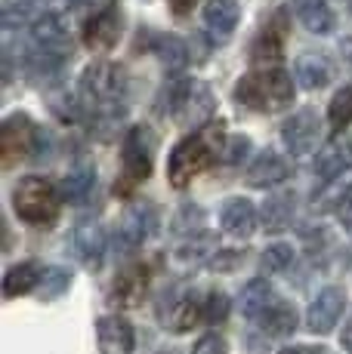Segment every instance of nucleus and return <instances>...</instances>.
Segmentation results:
<instances>
[{
  "label": "nucleus",
  "instance_id": "1",
  "mask_svg": "<svg viewBox=\"0 0 352 354\" xmlns=\"http://www.w3.org/2000/svg\"><path fill=\"white\" fill-rule=\"evenodd\" d=\"M222 145H226L222 127H211L195 136H186L170 151V160H167V179H170V185L188 188L195 176L211 169L222 158Z\"/></svg>",
  "mask_w": 352,
  "mask_h": 354
},
{
  "label": "nucleus",
  "instance_id": "2",
  "mask_svg": "<svg viewBox=\"0 0 352 354\" xmlns=\"http://www.w3.org/2000/svg\"><path fill=\"white\" fill-rule=\"evenodd\" d=\"M235 102L260 114L284 111L294 102V77L279 65L250 71L235 84Z\"/></svg>",
  "mask_w": 352,
  "mask_h": 354
},
{
  "label": "nucleus",
  "instance_id": "3",
  "mask_svg": "<svg viewBox=\"0 0 352 354\" xmlns=\"http://www.w3.org/2000/svg\"><path fill=\"white\" fill-rule=\"evenodd\" d=\"M62 192L44 176H25L12 188V209L31 228H50L59 219Z\"/></svg>",
  "mask_w": 352,
  "mask_h": 354
},
{
  "label": "nucleus",
  "instance_id": "4",
  "mask_svg": "<svg viewBox=\"0 0 352 354\" xmlns=\"http://www.w3.org/2000/svg\"><path fill=\"white\" fill-rule=\"evenodd\" d=\"M155 167V136L148 127H133L124 136L121 148V192H130L133 185L146 182Z\"/></svg>",
  "mask_w": 352,
  "mask_h": 354
},
{
  "label": "nucleus",
  "instance_id": "5",
  "mask_svg": "<svg viewBox=\"0 0 352 354\" xmlns=\"http://www.w3.org/2000/svg\"><path fill=\"white\" fill-rule=\"evenodd\" d=\"M40 129L28 114H10L0 124V160L3 167H16L25 158H37Z\"/></svg>",
  "mask_w": 352,
  "mask_h": 354
},
{
  "label": "nucleus",
  "instance_id": "6",
  "mask_svg": "<svg viewBox=\"0 0 352 354\" xmlns=\"http://www.w3.org/2000/svg\"><path fill=\"white\" fill-rule=\"evenodd\" d=\"M80 90L93 99V105H121L127 90V74L118 62H90L80 74Z\"/></svg>",
  "mask_w": 352,
  "mask_h": 354
},
{
  "label": "nucleus",
  "instance_id": "7",
  "mask_svg": "<svg viewBox=\"0 0 352 354\" xmlns=\"http://www.w3.org/2000/svg\"><path fill=\"white\" fill-rule=\"evenodd\" d=\"M121 28H124V22H121V6H118V0H108L103 10H96L84 22V44L90 46L93 53H108L118 46Z\"/></svg>",
  "mask_w": 352,
  "mask_h": 354
},
{
  "label": "nucleus",
  "instance_id": "8",
  "mask_svg": "<svg viewBox=\"0 0 352 354\" xmlns=\"http://www.w3.org/2000/svg\"><path fill=\"white\" fill-rule=\"evenodd\" d=\"M281 139H284V148L297 158H306L318 148L322 142V120L313 108H303V111L290 114L281 127Z\"/></svg>",
  "mask_w": 352,
  "mask_h": 354
},
{
  "label": "nucleus",
  "instance_id": "9",
  "mask_svg": "<svg viewBox=\"0 0 352 354\" xmlns=\"http://www.w3.org/2000/svg\"><path fill=\"white\" fill-rule=\"evenodd\" d=\"M288 10H275L272 16L263 22V28L256 31L254 37V46H250V56H254V62H281V53H284V40H288Z\"/></svg>",
  "mask_w": 352,
  "mask_h": 354
},
{
  "label": "nucleus",
  "instance_id": "10",
  "mask_svg": "<svg viewBox=\"0 0 352 354\" xmlns=\"http://www.w3.org/2000/svg\"><path fill=\"white\" fill-rule=\"evenodd\" d=\"M343 308H346V292L340 287H324L306 308V330L315 333V336L331 333L343 317Z\"/></svg>",
  "mask_w": 352,
  "mask_h": 354
},
{
  "label": "nucleus",
  "instance_id": "11",
  "mask_svg": "<svg viewBox=\"0 0 352 354\" xmlns=\"http://www.w3.org/2000/svg\"><path fill=\"white\" fill-rule=\"evenodd\" d=\"M148 281H152V268L146 262L137 265H127L124 271H118L112 283V302L121 305V308H137V305L146 302V292H148Z\"/></svg>",
  "mask_w": 352,
  "mask_h": 354
},
{
  "label": "nucleus",
  "instance_id": "12",
  "mask_svg": "<svg viewBox=\"0 0 352 354\" xmlns=\"http://www.w3.org/2000/svg\"><path fill=\"white\" fill-rule=\"evenodd\" d=\"M155 231H158V207H155V203H137V207H130L127 216L121 219L118 241L124 250H137Z\"/></svg>",
  "mask_w": 352,
  "mask_h": 354
},
{
  "label": "nucleus",
  "instance_id": "13",
  "mask_svg": "<svg viewBox=\"0 0 352 354\" xmlns=\"http://www.w3.org/2000/svg\"><path fill=\"white\" fill-rule=\"evenodd\" d=\"M96 345H99V354H133L137 333H133L127 317L105 315L96 321Z\"/></svg>",
  "mask_w": 352,
  "mask_h": 354
},
{
  "label": "nucleus",
  "instance_id": "14",
  "mask_svg": "<svg viewBox=\"0 0 352 354\" xmlns=\"http://www.w3.org/2000/svg\"><path fill=\"white\" fill-rule=\"evenodd\" d=\"M69 253L87 268H99L105 253V231L96 222H80L69 237Z\"/></svg>",
  "mask_w": 352,
  "mask_h": 354
},
{
  "label": "nucleus",
  "instance_id": "15",
  "mask_svg": "<svg viewBox=\"0 0 352 354\" xmlns=\"http://www.w3.org/2000/svg\"><path fill=\"white\" fill-rule=\"evenodd\" d=\"M31 37H35L37 46H46V50H62L71 40V25L69 16L59 10H46L31 22Z\"/></svg>",
  "mask_w": 352,
  "mask_h": 354
},
{
  "label": "nucleus",
  "instance_id": "16",
  "mask_svg": "<svg viewBox=\"0 0 352 354\" xmlns=\"http://www.w3.org/2000/svg\"><path fill=\"white\" fill-rule=\"evenodd\" d=\"M238 22H241L238 0H207L204 3V28L216 44L229 40V34L238 28Z\"/></svg>",
  "mask_w": 352,
  "mask_h": 354
},
{
  "label": "nucleus",
  "instance_id": "17",
  "mask_svg": "<svg viewBox=\"0 0 352 354\" xmlns=\"http://www.w3.org/2000/svg\"><path fill=\"white\" fill-rule=\"evenodd\" d=\"M256 222H260V216L247 197H232L220 209V228L232 237H250L256 231Z\"/></svg>",
  "mask_w": 352,
  "mask_h": 354
},
{
  "label": "nucleus",
  "instance_id": "18",
  "mask_svg": "<svg viewBox=\"0 0 352 354\" xmlns=\"http://www.w3.org/2000/svg\"><path fill=\"white\" fill-rule=\"evenodd\" d=\"M288 176H290V163L284 160L279 151H263L260 158L247 167V185L272 188V185H281Z\"/></svg>",
  "mask_w": 352,
  "mask_h": 354
},
{
  "label": "nucleus",
  "instance_id": "19",
  "mask_svg": "<svg viewBox=\"0 0 352 354\" xmlns=\"http://www.w3.org/2000/svg\"><path fill=\"white\" fill-rule=\"evenodd\" d=\"M334 71H331V62L322 56V53H303L294 62V84L300 90H322V86L331 84Z\"/></svg>",
  "mask_w": 352,
  "mask_h": 354
},
{
  "label": "nucleus",
  "instance_id": "20",
  "mask_svg": "<svg viewBox=\"0 0 352 354\" xmlns=\"http://www.w3.org/2000/svg\"><path fill=\"white\" fill-rule=\"evenodd\" d=\"M349 167H352V142H346V139H331L328 145H322V151L315 154V176L322 182L346 173Z\"/></svg>",
  "mask_w": 352,
  "mask_h": 354
},
{
  "label": "nucleus",
  "instance_id": "21",
  "mask_svg": "<svg viewBox=\"0 0 352 354\" xmlns=\"http://www.w3.org/2000/svg\"><path fill=\"white\" fill-rule=\"evenodd\" d=\"M201 308H204V299H198L195 292H179V296L170 302V308L164 311V324L176 333H186L198 321H204Z\"/></svg>",
  "mask_w": 352,
  "mask_h": 354
},
{
  "label": "nucleus",
  "instance_id": "22",
  "mask_svg": "<svg viewBox=\"0 0 352 354\" xmlns=\"http://www.w3.org/2000/svg\"><path fill=\"white\" fill-rule=\"evenodd\" d=\"M297 6V16L300 22L306 25L313 34H331L337 25V16L334 10L328 6V0H294Z\"/></svg>",
  "mask_w": 352,
  "mask_h": 354
},
{
  "label": "nucleus",
  "instance_id": "23",
  "mask_svg": "<svg viewBox=\"0 0 352 354\" xmlns=\"http://www.w3.org/2000/svg\"><path fill=\"white\" fill-rule=\"evenodd\" d=\"M40 274H44V271H40L35 262H19V265H12V268H6V274H3V296L6 299H16V296H25V292L37 290Z\"/></svg>",
  "mask_w": 352,
  "mask_h": 354
},
{
  "label": "nucleus",
  "instance_id": "24",
  "mask_svg": "<svg viewBox=\"0 0 352 354\" xmlns=\"http://www.w3.org/2000/svg\"><path fill=\"white\" fill-rule=\"evenodd\" d=\"M256 324H260V330L266 333V336H290L297 326V311L290 308L288 302L275 299V302L256 317Z\"/></svg>",
  "mask_w": 352,
  "mask_h": 354
},
{
  "label": "nucleus",
  "instance_id": "25",
  "mask_svg": "<svg viewBox=\"0 0 352 354\" xmlns=\"http://www.w3.org/2000/svg\"><path fill=\"white\" fill-rule=\"evenodd\" d=\"M152 50L167 71H182V68L188 65V46H186V40L176 37V34H158Z\"/></svg>",
  "mask_w": 352,
  "mask_h": 354
},
{
  "label": "nucleus",
  "instance_id": "26",
  "mask_svg": "<svg viewBox=\"0 0 352 354\" xmlns=\"http://www.w3.org/2000/svg\"><path fill=\"white\" fill-rule=\"evenodd\" d=\"M93 185H96V173H93L87 163H80V167H74L71 173L62 179L59 192H62V201H69V203H84L87 197L93 194Z\"/></svg>",
  "mask_w": 352,
  "mask_h": 354
},
{
  "label": "nucleus",
  "instance_id": "27",
  "mask_svg": "<svg viewBox=\"0 0 352 354\" xmlns=\"http://www.w3.org/2000/svg\"><path fill=\"white\" fill-rule=\"evenodd\" d=\"M349 194H352V167L346 173H340V176L324 182L322 192L315 194V209H340Z\"/></svg>",
  "mask_w": 352,
  "mask_h": 354
},
{
  "label": "nucleus",
  "instance_id": "28",
  "mask_svg": "<svg viewBox=\"0 0 352 354\" xmlns=\"http://www.w3.org/2000/svg\"><path fill=\"white\" fill-rule=\"evenodd\" d=\"M272 302H275V292H272V287H269L266 281H263V277L250 281L247 287L241 290V311H245V317H250V321H256V317H260Z\"/></svg>",
  "mask_w": 352,
  "mask_h": 354
},
{
  "label": "nucleus",
  "instance_id": "29",
  "mask_svg": "<svg viewBox=\"0 0 352 354\" xmlns=\"http://www.w3.org/2000/svg\"><path fill=\"white\" fill-rule=\"evenodd\" d=\"M294 219V197L290 194H272L263 203V225L269 231H284Z\"/></svg>",
  "mask_w": 352,
  "mask_h": 354
},
{
  "label": "nucleus",
  "instance_id": "30",
  "mask_svg": "<svg viewBox=\"0 0 352 354\" xmlns=\"http://www.w3.org/2000/svg\"><path fill=\"white\" fill-rule=\"evenodd\" d=\"M328 124L334 133H340V129H346L352 124V84L334 93V99L328 105Z\"/></svg>",
  "mask_w": 352,
  "mask_h": 354
},
{
  "label": "nucleus",
  "instance_id": "31",
  "mask_svg": "<svg viewBox=\"0 0 352 354\" xmlns=\"http://www.w3.org/2000/svg\"><path fill=\"white\" fill-rule=\"evenodd\" d=\"M71 283V271L69 268H46L40 274V283H37V292L40 299H59Z\"/></svg>",
  "mask_w": 352,
  "mask_h": 354
},
{
  "label": "nucleus",
  "instance_id": "32",
  "mask_svg": "<svg viewBox=\"0 0 352 354\" xmlns=\"http://www.w3.org/2000/svg\"><path fill=\"white\" fill-rule=\"evenodd\" d=\"M192 93H195V84L188 77H173L170 80V86H167V108H170L173 118H182V111H186Z\"/></svg>",
  "mask_w": 352,
  "mask_h": 354
},
{
  "label": "nucleus",
  "instance_id": "33",
  "mask_svg": "<svg viewBox=\"0 0 352 354\" xmlns=\"http://www.w3.org/2000/svg\"><path fill=\"white\" fill-rule=\"evenodd\" d=\"M290 262H294V250H290L288 243H272V247H266L260 256V268L269 271V274H279V271L290 268Z\"/></svg>",
  "mask_w": 352,
  "mask_h": 354
},
{
  "label": "nucleus",
  "instance_id": "34",
  "mask_svg": "<svg viewBox=\"0 0 352 354\" xmlns=\"http://www.w3.org/2000/svg\"><path fill=\"white\" fill-rule=\"evenodd\" d=\"M201 315H204V324H222V321H226V315H229V299H226V292H220V290H211V292H207Z\"/></svg>",
  "mask_w": 352,
  "mask_h": 354
},
{
  "label": "nucleus",
  "instance_id": "35",
  "mask_svg": "<svg viewBox=\"0 0 352 354\" xmlns=\"http://www.w3.org/2000/svg\"><path fill=\"white\" fill-rule=\"evenodd\" d=\"M35 0H0V12H3V25L12 28V25L25 22V16L31 12Z\"/></svg>",
  "mask_w": 352,
  "mask_h": 354
},
{
  "label": "nucleus",
  "instance_id": "36",
  "mask_svg": "<svg viewBox=\"0 0 352 354\" xmlns=\"http://www.w3.org/2000/svg\"><path fill=\"white\" fill-rule=\"evenodd\" d=\"M247 154H250L247 136H232V139H226V145H222V160L226 163H245Z\"/></svg>",
  "mask_w": 352,
  "mask_h": 354
},
{
  "label": "nucleus",
  "instance_id": "37",
  "mask_svg": "<svg viewBox=\"0 0 352 354\" xmlns=\"http://www.w3.org/2000/svg\"><path fill=\"white\" fill-rule=\"evenodd\" d=\"M192 354H229V345L222 336H216V333H204V336L195 342Z\"/></svg>",
  "mask_w": 352,
  "mask_h": 354
},
{
  "label": "nucleus",
  "instance_id": "38",
  "mask_svg": "<svg viewBox=\"0 0 352 354\" xmlns=\"http://www.w3.org/2000/svg\"><path fill=\"white\" fill-rule=\"evenodd\" d=\"M238 259H241L238 253H220L211 262V268L213 271H232V265H238Z\"/></svg>",
  "mask_w": 352,
  "mask_h": 354
},
{
  "label": "nucleus",
  "instance_id": "39",
  "mask_svg": "<svg viewBox=\"0 0 352 354\" xmlns=\"http://www.w3.org/2000/svg\"><path fill=\"white\" fill-rule=\"evenodd\" d=\"M167 3H170V12H173V16L186 19L188 12H192L195 6H198V0H167Z\"/></svg>",
  "mask_w": 352,
  "mask_h": 354
},
{
  "label": "nucleus",
  "instance_id": "40",
  "mask_svg": "<svg viewBox=\"0 0 352 354\" xmlns=\"http://www.w3.org/2000/svg\"><path fill=\"white\" fill-rule=\"evenodd\" d=\"M337 219H340V225L346 228V231H352V194L343 201V207L337 209Z\"/></svg>",
  "mask_w": 352,
  "mask_h": 354
},
{
  "label": "nucleus",
  "instance_id": "41",
  "mask_svg": "<svg viewBox=\"0 0 352 354\" xmlns=\"http://www.w3.org/2000/svg\"><path fill=\"white\" fill-rule=\"evenodd\" d=\"M279 354H324L322 348H306V345H290V348H281Z\"/></svg>",
  "mask_w": 352,
  "mask_h": 354
},
{
  "label": "nucleus",
  "instance_id": "42",
  "mask_svg": "<svg viewBox=\"0 0 352 354\" xmlns=\"http://www.w3.org/2000/svg\"><path fill=\"white\" fill-rule=\"evenodd\" d=\"M340 53H343V59H346V62H352V34H346V37H343Z\"/></svg>",
  "mask_w": 352,
  "mask_h": 354
},
{
  "label": "nucleus",
  "instance_id": "43",
  "mask_svg": "<svg viewBox=\"0 0 352 354\" xmlns=\"http://www.w3.org/2000/svg\"><path fill=\"white\" fill-rule=\"evenodd\" d=\"M340 345H343V348H346V351H352V326H346V330H343Z\"/></svg>",
  "mask_w": 352,
  "mask_h": 354
},
{
  "label": "nucleus",
  "instance_id": "44",
  "mask_svg": "<svg viewBox=\"0 0 352 354\" xmlns=\"http://www.w3.org/2000/svg\"><path fill=\"white\" fill-rule=\"evenodd\" d=\"M71 6H87V3H93V0H69Z\"/></svg>",
  "mask_w": 352,
  "mask_h": 354
},
{
  "label": "nucleus",
  "instance_id": "45",
  "mask_svg": "<svg viewBox=\"0 0 352 354\" xmlns=\"http://www.w3.org/2000/svg\"><path fill=\"white\" fill-rule=\"evenodd\" d=\"M349 10H352V0H349Z\"/></svg>",
  "mask_w": 352,
  "mask_h": 354
}]
</instances>
